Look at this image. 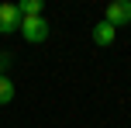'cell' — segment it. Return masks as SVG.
<instances>
[{"mask_svg": "<svg viewBox=\"0 0 131 128\" xmlns=\"http://www.w3.org/2000/svg\"><path fill=\"white\" fill-rule=\"evenodd\" d=\"M21 35H24V42L38 45V42L48 38V21L45 17H21Z\"/></svg>", "mask_w": 131, "mask_h": 128, "instance_id": "cell-1", "label": "cell"}, {"mask_svg": "<svg viewBox=\"0 0 131 128\" xmlns=\"http://www.w3.org/2000/svg\"><path fill=\"white\" fill-rule=\"evenodd\" d=\"M104 21H107V24H114V28L131 24V0H111V4H107Z\"/></svg>", "mask_w": 131, "mask_h": 128, "instance_id": "cell-2", "label": "cell"}, {"mask_svg": "<svg viewBox=\"0 0 131 128\" xmlns=\"http://www.w3.org/2000/svg\"><path fill=\"white\" fill-rule=\"evenodd\" d=\"M10 31H21L17 4H0V35H10Z\"/></svg>", "mask_w": 131, "mask_h": 128, "instance_id": "cell-3", "label": "cell"}, {"mask_svg": "<svg viewBox=\"0 0 131 128\" xmlns=\"http://www.w3.org/2000/svg\"><path fill=\"white\" fill-rule=\"evenodd\" d=\"M114 38H117V28L114 24H107V21H97V24H93V42H97V45H114Z\"/></svg>", "mask_w": 131, "mask_h": 128, "instance_id": "cell-4", "label": "cell"}, {"mask_svg": "<svg viewBox=\"0 0 131 128\" xmlns=\"http://www.w3.org/2000/svg\"><path fill=\"white\" fill-rule=\"evenodd\" d=\"M17 14H21V17H41V0H21Z\"/></svg>", "mask_w": 131, "mask_h": 128, "instance_id": "cell-5", "label": "cell"}, {"mask_svg": "<svg viewBox=\"0 0 131 128\" xmlns=\"http://www.w3.org/2000/svg\"><path fill=\"white\" fill-rule=\"evenodd\" d=\"M10 101H14V83L0 73V107H4V104H10Z\"/></svg>", "mask_w": 131, "mask_h": 128, "instance_id": "cell-6", "label": "cell"}, {"mask_svg": "<svg viewBox=\"0 0 131 128\" xmlns=\"http://www.w3.org/2000/svg\"><path fill=\"white\" fill-rule=\"evenodd\" d=\"M4 66H7V55H0V69H4Z\"/></svg>", "mask_w": 131, "mask_h": 128, "instance_id": "cell-7", "label": "cell"}]
</instances>
